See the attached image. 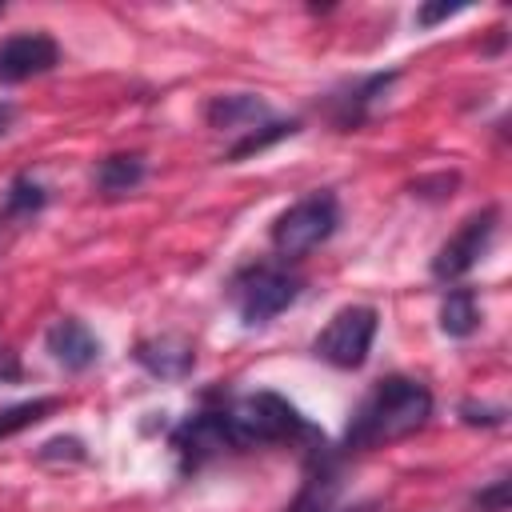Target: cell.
I'll return each instance as SVG.
<instances>
[{
  "mask_svg": "<svg viewBox=\"0 0 512 512\" xmlns=\"http://www.w3.org/2000/svg\"><path fill=\"white\" fill-rule=\"evenodd\" d=\"M220 420L232 452L248 448H272V444H308V452L324 448L320 428L280 392H244V396H220Z\"/></svg>",
  "mask_w": 512,
  "mask_h": 512,
  "instance_id": "7a4b0ae2",
  "label": "cell"
},
{
  "mask_svg": "<svg viewBox=\"0 0 512 512\" xmlns=\"http://www.w3.org/2000/svg\"><path fill=\"white\" fill-rule=\"evenodd\" d=\"M496 228H500V212H496L492 204L480 208V212H472V216L436 248V256H432V276L444 280V284L468 276V272L484 260V252L492 248Z\"/></svg>",
  "mask_w": 512,
  "mask_h": 512,
  "instance_id": "52a82bcc",
  "label": "cell"
},
{
  "mask_svg": "<svg viewBox=\"0 0 512 512\" xmlns=\"http://www.w3.org/2000/svg\"><path fill=\"white\" fill-rule=\"evenodd\" d=\"M376 328H380V312L372 304H344L316 332L312 356L332 364V368H340V372H356V368H364V360L372 352Z\"/></svg>",
  "mask_w": 512,
  "mask_h": 512,
  "instance_id": "5b68a950",
  "label": "cell"
},
{
  "mask_svg": "<svg viewBox=\"0 0 512 512\" xmlns=\"http://www.w3.org/2000/svg\"><path fill=\"white\" fill-rule=\"evenodd\" d=\"M432 416V392L412 376H384L376 380L364 400L352 408L340 452H372L392 440L420 432Z\"/></svg>",
  "mask_w": 512,
  "mask_h": 512,
  "instance_id": "6da1fadb",
  "label": "cell"
},
{
  "mask_svg": "<svg viewBox=\"0 0 512 512\" xmlns=\"http://www.w3.org/2000/svg\"><path fill=\"white\" fill-rule=\"evenodd\" d=\"M60 408V400L56 396H36V400H20V404H8V408H0V440H8V436H16V432H24V428H32V424H40L44 416H52Z\"/></svg>",
  "mask_w": 512,
  "mask_h": 512,
  "instance_id": "e0dca14e",
  "label": "cell"
},
{
  "mask_svg": "<svg viewBox=\"0 0 512 512\" xmlns=\"http://www.w3.org/2000/svg\"><path fill=\"white\" fill-rule=\"evenodd\" d=\"M132 360H136L148 376H156V380H184V376H192V368H196V348H192L184 336L164 332V336L140 340V344L132 348Z\"/></svg>",
  "mask_w": 512,
  "mask_h": 512,
  "instance_id": "8fae6325",
  "label": "cell"
},
{
  "mask_svg": "<svg viewBox=\"0 0 512 512\" xmlns=\"http://www.w3.org/2000/svg\"><path fill=\"white\" fill-rule=\"evenodd\" d=\"M36 460L40 464H84L88 460V448H84V440L80 436H52V440H44L40 448H36Z\"/></svg>",
  "mask_w": 512,
  "mask_h": 512,
  "instance_id": "ac0fdd59",
  "label": "cell"
},
{
  "mask_svg": "<svg viewBox=\"0 0 512 512\" xmlns=\"http://www.w3.org/2000/svg\"><path fill=\"white\" fill-rule=\"evenodd\" d=\"M480 328V304L472 288H448L440 300V332L452 340H468Z\"/></svg>",
  "mask_w": 512,
  "mask_h": 512,
  "instance_id": "9a60e30c",
  "label": "cell"
},
{
  "mask_svg": "<svg viewBox=\"0 0 512 512\" xmlns=\"http://www.w3.org/2000/svg\"><path fill=\"white\" fill-rule=\"evenodd\" d=\"M20 376H24L20 356H16L8 344H0V384H12V380H20Z\"/></svg>",
  "mask_w": 512,
  "mask_h": 512,
  "instance_id": "7402d4cb",
  "label": "cell"
},
{
  "mask_svg": "<svg viewBox=\"0 0 512 512\" xmlns=\"http://www.w3.org/2000/svg\"><path fill=\"white\" fill-rule=\"evenodd\" d=\"M204 120H208V128L232 132V136L240 140V136L252 132L256 124L272 120V108H268L256 92H232V96H212L208 108H204Z\"/></svg>",
  "mask_w": 512,
  "mask_h": 512,
  "instance_id": "7c38bea8",
  "label": "cell"
},
{
  "mask_svg": "<svg viewBox=\"0 0 512 512\" xmlns=\"http://www.w3.org/2000/svg\"><path fill=\"white\" fill-rule=\"evenodd\" d=\"M12 120H16V104H8V100H0V136L12 128Z\"/></svg>",
  "mask_w": 512,
  "mask_h": 512,
  "instance_id": "603a6c76",
  "label": "cell"
},
{
  "mask_svg": "<svg viewBox=\"0 0 512 512\" xmlns=\"http://www.w3.org/2000/svg\"><path fill=\"white\" fill-rule=\"evenodd\" d=\"M396 84V68L388 72H368V76H352L344 84H336L332 92H324V116L332 120V128L340 132H356L388 96V88Z\"/></svg>",
  "mask_w": 512,
  "mask_h": 512,
  "instance_id": "ba28073f",
  "label": "cell"
},
{
  "mask_svg": "<svg viewBox=\"0 0 512 512\" xmlns=\"http://www.w3.org/2000/svg\"><path fill=\"white\" fill-rule=\"evenodd\" d=\"M144 176H148L144 152H112V156H104V160L96 164V172H92L96 192H100L104 200H116V196L136 192V188L144 184Z\"/></svg>",
  "mask_w": 512,
  "mask_h": 512,
  "instance_id": "4fadbf2b",
  "label": "cell"
},
{
  "mask_svg": "<svg viewBox=\"0 0 512 512\" xmlns=\"http://www.w3.org/2000/svg\"><path fill=\"white\" fill-rule=\"evenodd\" d=\"M44 348L64 372H88L100 360V336L76 316L52 320L48 332H44Z\"/></svg>",
  "mask_w": 512,
  "mask_h": 512,
  "instance_id": "30bf717a",
  "label": "cell"
},
{
  "mask_svg": "<svg viewBox=\"0 0 512 512\" xmlns=\"http://www.w3.org/2000/svg\"><path fill=\"white\" fill-rule=\"evenodd\" d=\"M44 204H48V188H44L32 172H20V176H12V180L4 184V192H0V220L12 224V228H20V224L36 220V216L44 212Z\"/></svg>",
  "mask_w": 512,
  "mask_h": 512,
  "instance_id": "5bb4252c",
  "label": "cell"
},
{
  "mask_svg": "<svg viewBox=\"0 0 512 512\" xmlns=\"http://www.w3.org/2000/svg\"><path fill=\"white\" fill-rule=\"evenodd\" d=\"M340 228V200L320 188V192H308L300 196L296 204H288L272 228H268V240H272V252L292 264V260H304L308 252H316L320 244H328Z\"/></svg>",
  "mask_w": 512,
  "mask_h": 512,
  "instance_id": "277c9868",
  "label": "cell"
},
{
  "mask_svg": "<svg viewBox=\"0 0 512 512\" xmlns=\"http://www.w3.org/2000/svg\"><path fill=\"white\" fill-rule=\"evenodd\" d=\"M296 132H300V120H276V116H272V120L256 124L252 132H244L240 140H232L228 152H224V164H240V160L264 152V148H272V144H280V140H288V136H296Z\"/></svg>",
  "mask_w": 512,
  "mask_h": 512,
  "instance_id": "2e32d148",
  "label": "cell"
},
{
  "mask_svg": "<svg viewBox=\"0 0 512 512\" xmlns=\"http://www.w3.org/2000/svg\"><path fill=\"white\" fill-rule=\"evenodd\" d=\"M464 8L468 4H424V8H416V28H432V24H440V20H448Z\"/></svg>",
  "mask_w": 512,
  "mask_h": 512,
  "instance_id": "44dd1931",
  "label": "cell"
},
{
  "mask_svg": "<svg viewBox=\"0 0 512 512\" xmlns=\"http://www.w3.org/2000/svg\"><path fill=\"white\" fill-rule=\"evenodd\" d=\"M60 64V44L48 32H12L0 40V84H24Z\"/></svg>",
  "mask_w": 512,
  "mask_h": 512,
  "instance_id": "9c48e42d",
  "label": "cell"
},
{
  "mask_svg": "<svg viewBox=\"0 0 512 512\" xmlns=\"http://www.w3.org/2000/svg\"><path fill=\"white\" fill-rule=\"evenodd\" d=\"M0 16H4V4H0Z\"/></svg>",
  "mask_w": 512,
  "mask_h": 512,
  "instance_id": "cb8c5ba5",
  "label": "cell"
},
{
  "mask_svg": "<svg viewBox=\"0 0 512 512\" xmlns=\"http://www.w3.org/2000/svg\"><path fill=\"white\" fill-rule=\"evenodd\" d=\"M300 292H304V276L280 260H252L236 268L228 280V300L244 328H260L276 320L300 300Z\"/></svg>",
  "mask_w": 512,
  "mask_h": 512,
  "instance_id": "3957f363",
  "label": "cell"
},
{
  "mask_svg": "<svg viewBox=\"0 0 512 512\" xmlns=\"http://www.w3.org/2000/svg\"><path fill=\"white\" fill-rule=\"evenodd\" d=\"M472 512H508V476H496L480 492H472Z\"/></svg>",
  "mask_w": 512,
  "mask_h": 512,
  "instance_id": "ffe728a7",
  "label": "cell"
},
{
  "mask_svg": "<svg viewBox=\"0 0 512 512\" xmlns=\"http://www.w3.org/2000/svg\"><path fill=\"white\" fill-rule=\"evenodd\" d=\"M168 448L176 456L180 476L200 472L208 460L232 452L228 436H224V420H220V396H204V404L196 412H188L180 424H172L168 432Z\"/></svg>",
  "mask_w": 512,
  "mask_h": 512,
  "instance_id": "8992f818",
  "label": "cell"
},
{
  "mask_svg": "<svg viewBox=\"0 0 512 512\" xmlns=\"http://www.w3.org/2000/svg\"><path fill=\"white\" fill-rule=\"evenodd\" d=\"M460 420L472 424V428H500L508 420V408L500 404H476V400H464L460 404Z\"/></svg>",
  "mask_w": 512,
  "mask_h": 512,
  "instance_id": "d6986e66",
  "label": "cell"
}]
</instances>
